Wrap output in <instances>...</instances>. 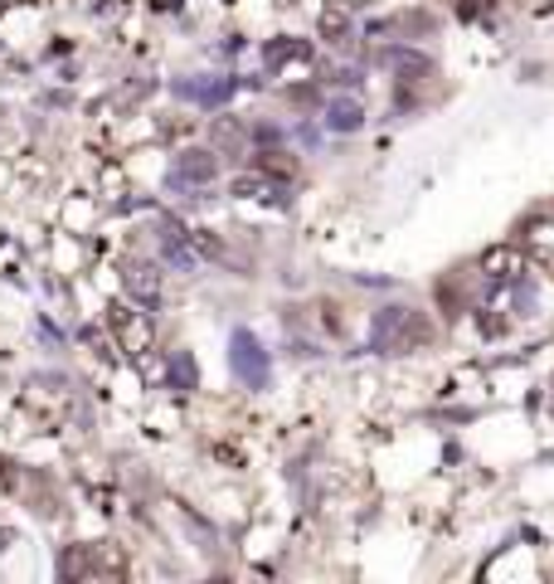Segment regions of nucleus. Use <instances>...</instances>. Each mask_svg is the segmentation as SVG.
Instances as JSON below:
<instances>
[{"label": "nucleus", "mask_w": 554, "mask_h": 584, "mask_svg": "<svg viewBox=\"0 0 554 584\" xmlns=\"http://www.w3.org/2000/svg\"><path fill=\"white\" fill-rule=\"evenodd\" d=\"M477 268L491 288H511V283H520V273H525V249H520V244H491V249L477 258Z\"/></svg>", "instance_id": "f257e3e1"}, {"label": "nucleus", "mask_w": 554, "mask_h": 584, "mask_svg": "<svg viewBox=\"0 0 554 584\" xmlns=\"http://www.w3.org/2000/svg\"><path fill=\"white\" fill-rule=\"evenodd\" d=\"M127 560H122L117 546H83L64 560V575H122Z\"/></svg>", "instance_id": "f03ea898"}, {"label": "nucleus", "mask_w": 554, "mask_h": 584, "mask_svg": "<svg viewBox=\"0 0 554 584\" xmlns=\"http://www.w3.org/2000/svg\"><path fill=\"white\" fill-rule=\"evenodd\" d=\"M380 336H384V346H389V351H404V346H423L428 341V322L418 317L414 307H389V317H384Z\"/></svg>", "instance_id": "7ed1b4c3"}, {"label": "nucleus", "mask_w": 554, "mask_h": 584, "mask_svg": "<svg viewBox=\"0 0 554 584\" xmlns=\"http://www.w3.org/2000/svg\"><path fill=\"white\" fill-rule=\"evenodd\" d=\"M112 332H117V341H122V351H127V356L151 351V322H146L142 312L112 307Z\"/></svg>", "instance_id": "20e7f679"}, {"label": "nucleus", "mask_w": 554, "mask_h": 584, "mask_svg": "<svg viewBox=\"0 0 554 584\" xmlns=\"http://www.w3.org/2000/svg\"><path fill=\"white\" fill-rule=\"evenodd\" d=\"M525 258H540V263H554V220L545 215H535V220H525Z\"/></svg>", "instance_id": "39448f33"}, {"label": "nucleus", "mask_w": 554, "mask_h": 584, "mask_svg": "<svg viewBox=\"0 0 554 584\" xmlns=\"http://www.w3.org/2000/svg\"><path fill=\"white\" fill-rule=\"evenodd\" d=\"M214 171H219V161H214L210 151H185L176 161V176L180 181H214Z\"/></svg>", "instance_id": "423d86ee"}, {"label": "nucleus", "mask_w": 554, "mask_h": 584, "mask_svg": "<svg viewBox=\"0 0 554 584\" xmlns=\"http://www.w3.org/2000/svg\"><path fill=\"white\" fill-rule=\"evenodd\" d=\"M127 288L137 292L142 302H156L161 297V273L151 263H127Z\"/></svg>", "instance_id": "0eeeda50"}, {"label": "nucleus", "mask_w": 554, "mask_h": 584, "mask_svg": "<svg viewBox=\"0 0 554 584\" xmlns=\"http://www.w3.org/2000/svg\"><path fill=\"white\" fill-rule=\"evenodd\" d=\"M210 137H214V146H229V151H239V146H244V127L234 117H214Z\"/></svg>", "instance_id": "6e6552de"}, {"label": "nucleus", "mask_w": 554, "mask_h": 584, "mask_svg": "<svg viewBox=\"0 0 554 584\" xmlns=\"http://www.w3.org/2000/svg\"><path fill=\"white\" fill-rule=\"evenodd\" d=\"M258 166H263L268 176H282V181H292V176H297V161H292L287 151H263V161H258Z\"/></svg>", "instance_id": "1a4fd4ad"}, {"label": "nucleus", "mask_w": 554, "mask_h": 584, "mask_svg": "<svg viewBox=\"0 0 554 584\" xmlns=\"http://www.w3.org/2000/svg\"><path fill=\"white\" fill-rule=\"evenodd\" d=\"M321 30H326V35H346V15H341V10H336V15H326Z\"/></svg>", "instance_id": "9d476101"}, {"label": "nucleus", "mask_w": 554, "mask_h": 584, "mask_svg": "<svg viewBox=\"0 0 554 584\" xmlns=\"http://www.w3.org/2000/svg\"><path fill=\"white\" fill-rule=\"evenodd\" d=\"M5 478H10V463H5V458H0V487H5Z\"/></svg>", "instance_id": "9b49d317"}]
</instances>
